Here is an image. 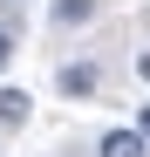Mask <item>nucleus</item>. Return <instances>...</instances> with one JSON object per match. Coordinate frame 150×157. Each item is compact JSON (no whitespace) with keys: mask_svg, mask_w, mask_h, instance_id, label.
Wrapping results in <instances>:
<instances>
[{"mask_svg":"<svg viewBox=\"0 0 150 157\" xmlns=\"http://www.w3.org/2000/svg\"><path fill=\"white\" fill-rule=\"evenodd\" d=\"M55 21L62 28H82V21H96V0H55Z\"/></svg>","mask_w":150,"mask_h":157,"instance_id":"20e7f679","label":"nucleus"},{"mask_svg":"<svg viewBox=\"0 0 150 157\" xmlns=\"http://www.w3.org/2000/svg\"><path fill=\"white\" fill-rule=\"evenodd\" d=\"M14 62V28H0V68Z\"/></svg>","mask_w":150,"mask_h":157,"instance_id":"39448f33","label":"nucleus"},{"mask_svg":"<svg viewBox=\"0 0 150 157\" xmlns=\"http://www.w3.org/2000/svg\"><path fill=\"white\" fill-rule=\"evenodd\" d=\"M62 96H96V82H103V75H96V62H62Z\"/></svg>","mask_w":150,"mask_h":157,"instance_id":"f257e3e1","label":"nucleus"},{"mask_svg":"<svg viewBox=\"0 0 150 157\" xmlns=\"http://www.w3.org/2000/svg\"><path fill=\"white\" fill-rule=\"evenodd\" d=\"M28 116H34V96L28 89H0V130H21Z\"/></svg>","mask_w":150,"mask_h":157,"instance_id":"7ed1b4c3","label":"nucleus"},{"mask_svg":"<svg viewBox=\"0 0 150 157\" xmlns=\"http://www.w3.org/2000/svg\"><path fill=\"white\" fill-rule=\"evenodd\" d=\"M137 75H143V82H150V48H143V55H137Z\"/></svg>","mask_w":150,"mask_h":157,"instance_id":"0eeeda50","label":"nucleus"},{"mask_svg":"<svg viewBox=\"0 0 150 157\" xmlns=\"http://www.w3.org/2000/svg\"><path fill=\"white\" fill-rule=\"evenodd\" d=\"M96 157H150V144L137 137V130H103V144H96Z\"/></svg>","mask_w":150,"mask_h":157,"instance_id":"f03ea898","label":"nucleus"},{"mask_svg":"<svg viewBox=\"0 0 150 157\" xmlns=\"http://www.w3.org/2000/svg\"><path fill=\"white\" fill-rule=\"evenodd\" d=\"M137 137L150 144V102H143V109H137Z\"/></svg>","mask_w":150,"mask_h":157,"instance_id":"423d86ee","label":"nucleus"}]
</instances>
